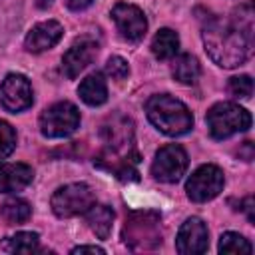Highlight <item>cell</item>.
I'll use <instances>...</instances> for the list:
<instances>
[{"label":"cell","mask_w":255,"mask_h":255,"mask_svg":"<svg viewBox=\"0 0 255 255\" xmlns=\"http://www.w3.org/2000/svg\"><path fill=\"white\" fill-rule=\"evenodd\" d=\"M205 52L221 68L245 64L253 50V6L245 2L231 20L209 18L201 32Z\"/></svg>","instance_id":"1"},{"label":"cell","mask_w":255,"mask_h":255,"mask_svg":"<svg viewBox=\"0 0 255 255\" xmlns=\"http://www.w3.org/2000/svg\"><path fill=\"white\" fill-rule=\"evenodd\" d=\"M102 141L104 149L98 155L96 163L112 173H116L122 181L137 179V151L133 147V124L129 118L114 116L102 126Z\"/></svg>","instance_id":"2"},{"label":"cell","mask_w":255,"mask_h":255,"mask_svg":"<svg viewBox=\"0 0 255 255\" xmlns=\"http://www.w3.org/2000/svg\"><path fill=\"white\" fill-rule=\"evenodd\" d=\"M147 120L165 135L177 137L193 128V116L189 108L169 94H155L145 102Z\"/></svg>","instance_id":"3"},{"label":"cell","mask_w":255,"mask_h":255,"mask_svg":"<svg viewBox=\"0 0 255 255\" xmlns=\"http://www.w3.org/2000/svg\"><path fill=\"white\" fill-rule=\"evenodd\" d=\"M124 243L131 251H153L161 245V217L157 211H131L124 225Z\"/></svg>","instance_id":"4"},{"label":"cell","mask_w":255,"mask_h":255,"mask_svg":"<svg viewBox=\"0 0 255 255\" xmlns=\"http://www.w3.org/2000/svg\"><path fill=\"white\" fill-rule=\"evenodd\" d=\"M207 128L213 139H227L251 128V114L233 102H219L207 112Z\"/></svg>","instance_id":"5"},{"label":"cell","mask_w":255,"mask_h":255,"mask_svg":"<svg viewBox=\"0 0 255 255\" xmlns=\"http://www.w3.org/2000/svg\"><path fill=\"white\" fill-rule=\"evenodd\" d=\"M50 203L58 217H76L86 213L96 203V193L88 183H68L54 191Z\"/></svg>","instance_id":"6"},{"label":"cell","mask_w":255,"mask_h":255,"mask_svg":"<svg viewBox=\"0 0 255 255\" xmlns=\"http://www.w3.org/2000/svg\"><path fill=\"white\" fill-rule=\"evenodd\" d=\"M80 126V112L70 102H56L40 116V131L46 137H68Z\"/></svg>","instance_id":"7"},{"label":"cell","mask_w":255,"mask_h":255,"mask_svg":"<svg viewBox=\"0 0 255 255\" xmlns=\"http://www.w3.org/2000/svg\"><path fill=\"white\" fill-rule=\"evenodd\" d=\"M223 185H225V177H223V171L217 167V165H201L197 167L187 183H185V193L191 201L195 203H205L213 197H217L221 191H223Z\"/></svg>","instance_id":"8"},{"label":"cell","mask_w":255,"mask_h":255,"mask_svg":"<svg viewBox=\"0 0 255 255\" xmlns=\"http://www.w3.org/2000/svg\"><path fill=\"white\" fill-rule=\"evenodd\" d=\"M187 153L177 143H167L157 149L153 163H151V175L163 183H175L181 179V175L187 169Z\"/></svg>","instance_id":"9"},{"label":"cell","mask_w":255,"mask_h":255,"mask_svg":"<svg viewBox=\"0 0 255 255\" xmlns=\"http://www.w3.org/2000/svg\"><path fill=\"white\" fill-rule=\"evenodd\" d=\"M34 96H32V86L28 82L26 76L22 74H8L2 84H0V104L16 114V112H24L32 106Z\"/></svg>","instance_id":"10"},{"label":"cell","mask_w":255,"mask_h":255,"mask_svg":"<svg viewBox=\"0 0 255 255\" xmlns=\"http://www.w3.org/2000/svg\"><path fill=\"white\" fill-rule=\"evenodd\" d=\"M112 18H114L122 38L129 40V42H137V40H141L145 36L147 20H145V14H143L141 8H137L133 4L120 2V4L114 6Z\"/></svg>","instance_id":"11"},{"label":"cell","mask_w":255,"mask_h":255,"mask_svg":"<svg viewBox=\"0 0 255 255\" xmlns=\"http://www.w3.org/2000/svg\"><path fill=\"white\" fill-rule=\"evenodd\" d=\"M98 48H100V44L96 42V38H92V36L78 38L68 48V52L62 58V70H64V74L70 80H74L76 76H80V72H84L94 62V58L98 56Z\"/></svg>","instance_id":"12"},{"label":"cell","mask_w":255,"mask_h":255,"mask_svg":"<svg viewBox=\"0 0 255 255\" xmlns=\"http://www.w3.org/2000/svg\"><path fill=\"white\" fill-rule=\"evenodd\" d=\"M209 245V233L207 225L199 217H189L177 231L175 249L181 255H199L205 253Z\"/></svg>","instance_id":"13"},{"label":"cell","mask_w":255,"mask_h":255,"mask_svg":"<svg viewBox=\"0 0 255 255\" xmlns=\"http://www.w3.org/2000/svg\"><path fill=\"white\" fill-rule=\"evenodd\" d=\"M64 34V28L60 22L56 20H46V22H40L36 24L28 34H26V40H24V48L32 54H40L44 50H50L52 46H56L60 42Z\"/></svg>","instance_id":"14"},{"label":"cell","mask_w":255,"mask_h":255,"mask_svg":"<svg viewBox=\"0 0 255 255\" xmlns=\"http://www.w3.org/2000/svg\"><path fill=\"white\" fill-rule=\"evenodd\" d=\"M34 171L26 163H0V193H14L28 187Z\"/></svg>","instance_id":"15"},{"label":"cell","mask_w":255,"mask_h":255,"mask_svg":"<svg viewBox=\"0 0 255 255\" xmlns=\"http://www.w3.org/2000/svg\"><path fill=\"white\" fill-rule=\"evenodd\" d=\"M78 94H80L84 104L102 106L108 100V84L104 80V74L96 72V74H90L88 78H84L80 88H78Z\"/></svg>","instance_id":"16"},{"label":"cell","mask_w":255,"mask_h":255,"mask_svg":"<svg viewBox=\"0 0 255 255\" xmlns=\"http://www.w3.org/2000/svg\"><path fill=\"white\" fill-rule=\"evenodd\" d=\"M84 215H86V221H88L90 229L96 233V237H100V239H108L110 237L112 223H114L112 207L102 205V203H94Z\"/></svg>","instance_id":"17"},{"label":"cell","mask_w":255,"mask_h":255,"mask_svg":"<svg viewBox=\"0 0 255 255\" xmlns=\"http://www.w3.org/2000/svg\"><path fill=\"white\" fill-rule=\"evenodd\" d=\"M201 74V68H199V62L195 56L191 54H179V56H173V62H171V76L179 82V84H195L197 78Z\"/></svg>","instance_id":"18"},{"label":"cell","mask_w":255,"mask_h":255,"mask_svg":"<svg viewBox=\"0 0 255 255\" xmlns=\"http://www.w3.org/2000/svg\"><path fill=\"white\" fill-rule=\"evenodd\" d=\"M179 50V38L173 30L169 28H161L157 30V34L151 40V52L157 60H169L177 54Z\"/></svg>","instance_id":"19"},{"label":"cell","mask_w":255,"mask_h":255,"mask_svg":"<svg viewBox=\"0 0 255 255\" xmlns=\"http://www.w3.org/2000/svg\"><path fill=\"white\" fill-rule=\"evenodd\" d=\"M40 237L32 231H18L2 241V249L8 253H34L38 251Z\"/></svg>","instance_id":"20"},{"label":"cell","mask_w":255,"mask_h":255,"mask_svg":"<svg viewBox=\"0 0 255 255\" xmlns=\"http://www.w3.org/2000/svg\"><path fill=\"white\" fill-rule=\"evenodd\" d=\"M0 215H2V219H4L6 223H10V225H14V223H24V221L30 219L32 207H30L28 201L18 199V197H12V199H8V201L2 203Z\"/></svg>","instance_id":"21"},{"label":"cell","mask_w":255,"mask_h":255,"mask_svg":"<svg viewBox=\"0 0 255 255\" xmlns=\"http://www.w3.org/2000/svg\"><path fill=\"white\" fill-rule=\"evenodd\" d=\"M219 251L221 253H251L253 247H251V243L243 235L227 231L219 239Z\"/></svg>","instance_id":"22"},{"label":"cell","mask_w":255,"mask_h":255,"mask_svg":"<svg viewBox=\"0 0 255 255\" xmlns=\"http://www.w3.org/2000/svg\"><path fill=\"white\" fill-rule=\"evenodd\" d=\"M14 147H16V131L8 122L0 120V159L8 157L14 151Z\"/></svg>","instance_id":"23"},{"label":"cell","mask_w":255,"mask_h":255,"mask_svg":"<svg viewBox=\"0 0 255 255\" xmlns=\"http://www.w3.org/2000/svg\"><path fill=\"white\" fill-rule=\"evenodd\" d=\"M229 92L235 98H251L253 94V80L251 76L243 74V76H235L229 80Z\"/></svg>","instance_id":"24"},{"label":"cell","mask_w":255,"mask_h":255,"mask_svg":"<svg viewBox=\"0 0 255 255\" xmlns=\"http://www.w3.org/2000/svg\"><path fill=\"white\" fill-rule=\"evenodd\" d=\"M106 74L110 78H114V80H124L129 74V66L122 56H112L106 62Z\"/></svg>","instance_id":"25"},{"label":"cell","mask_w":255,"mask_h":255,"mask_svg":"<svg viewBox=\"0 0 255 255\" xmlns=\"http://www.w3.org/2000/svg\"><path fill=\"white\" fill-rule=\"evenodd\" d=\"M72 253H74V255H76V253H94V255L100 253V255H104L106 251H104L102 247H98V245H78V247L72 249Z\"/></svg>","instance_id":"26"},{"label":"cell","mask_w":255,"mask_h":255,"mask_svg":"<svg viewBox=\"0 0 255 255\" xmlns=\"http://www.w3.org/2000/svg\"><path fill=\"white\" fill-rule=\"evenodd\" d=\"M66 4H68L70 10L80 12V10H86V8L92 4V0H66Z\"/></svg>","instance_id":"27"},{"label":"cell","mask_w":255,"mask_h":255,"mask_svg":"<svg viewBox=\"0 0 255 255\" xmlns=\"http://www.w3.org/2000/svg\"><path fill=\"white\" fill-rule=\"evenodd\" d=\"M245 213H247V219L249 221H253L255 217H253V197H245V201H243V207H241Z\"/></svg>","instance_id":"28"},{"label":"cell","mask_w":255,"mask_h":255,"mask_svg":"<svg viewBox=\"0 0 255 255\" xmlns=\"http://www.w3.org/2000/svg\"><path fill=\"white\" fill-rule=\"evenodd\" d=\"M36 4H38V8H48L52 4V0H36Z\"/></svg>","instance_id":"29"}]
</instances>
